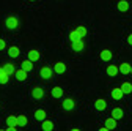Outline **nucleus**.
<instances>
[{"instance_id":"nucleus-22","label":"nucleus","mask_w":132,"mask_h":131,"mask_svg":"<svg viewBox=\"0 0 132 131\" xmlns=\"http://www.w3.org/2000/svg\"><path fill=\"white\" fill-rule=\"evenodd\" d=\"M6 123H8V126H16V125H19L18 117H14V115H10V117L6 119Z\"/></svg>"},{"instance_id":"nucleus-8","label":"nucleus","mask_w":132,"mask_h":131,"mask_svg":"<svg viewBox=\"0 0 132 131\" xmlns=\"http://www.w3.org/2000/svg\"><path fill=\"white\" fill-rule=\"evenodd\" d=\"M123 95H124L123 89H112V98L113 100H121Z\"/></svg>"},{"instance_id":"nucleus-7","label":"nucleus","mask_w":132,"mask_h":131,"mask_svg":"<svg viewBox=\"0 0 132 131\" xmlns=\"http://www.w3.org/2000/svg\"><path fill=\"white\" fill-rule=\"evenodd\" d=\"M74 106H76V101H74V100H71V98H66V100L63 101V109H66V111L74 109Z\"/></svg>"},{"instance_id":"nucleus-5","label":"nucleus","mask_w":132,"mask_h":131,"mask_svg":"<svg viewBox=\"0 0 132 131\" xmlns=\"http://www.w3.org/2000/svg\"><path fill=\"white\" fill-rule=\"evenodd\" d=\"M8 79H10V73L5 70V67H2L0 68V84H6Z\"/></svg>"},{"instance_id":"nucleus-32","label":"nucleus","mask_w":132,"mask_h":131,"mask_svg":"<svg viewBox=\"0 0 132 131\" xmlns=\"http://www.w3.org/2000/svg\"><path fill=\"white\" fill-rule=\"evenodd\" d=\"M31 2H33V0H31Z\"/></svg>"},{"instance_id":"nucleus-27","label":"nucleus","mask_w":132,"mask_h":131,"mask_svg":"<svg viewBox=\"0 0 132 131\" xmlns=\"http://www.w3.org/2000/svg\"><path fill=\"white\" fill-rule=\"evenodd\" d=\"M5 70H6L10 74H14V71H16V68H14L13 63H5Z\"/></svg>"},{"instance_id":"nucleus-11","label":"nucleus","mask_w":132,"mask_h":131,"mask_svg":"<svg viewBox=\"0 0 132 131\" xmlns=\"http://www.w3.org/2000/svg\"><path fill=\"white\" fill-rule=\"evenodd\" d=\"M54 70H55V73L63 74V73L66 71V65H64V63H61V62H57V63H55V67H54Z\"/></svg>"},{"instance_id":"nucleus-21","label":"nucleus","mask_w":132,"mask_h":131,"mask_svg":"<svg viewBox=\"0 0 132 131\" xmlns=\"http://www.w3.org/2000/svg\"><path fill=\"white\" fill-rule=\"evenodd\" d=\"M35 119L36 120H46V111H43V109H38L36 112H35Z\"/></svg>"},{"instance_id":"nucleus-20","label":"nucleus","mask_w":132,"mask_h":131,"mask_svg":"<svg viewBox=\"0 0 132 131\" xmlns=\"http://www.w3.org/2000/svg\"><path fill=\"white\" fill-rule=\"evenodd\" d=\"M28 59H30L31 62H36V60L39 59V52L35 51V49H31V51H28Z\"/></svg>"},{"instance_id":"nucleus-2","label":"nucleus","mask_w":132,"mask_h":131,"mask_svg":"<svg viewBox=\"0 0 132 131\" xmlns=\"http://www.w3.org/2000/svg\"><path fill=\"white\" fill-rule=\"evenodd\" d=\"M52 73H54V70H52V68H49V67H43V68H41V71H39L41 77H43V79H46V81L52 77Z\"/></svg>"},{"instance_id":"nucleus-16","label":"nucleus","mask_w":132,"mask_h":131,"mask_svg":"<svg viewBox=\"0 0 132 131\" xmlns=\"http://www.w3.org/2000/svg\"><path fill=\"white\" fill-rule=\"evenodd\" d=\"M21 68H24L25 71H31V70H33V62H31L30 59H28V60H24Z\"/></svg>"},{"instance_id":"nucleus-28","label":"nucleus","mask_w":132,"mask_h":131,"mask_svg":"<svg viewBox=\"0 0 132 131\" xmlns=\"http://www.w3.org/2000/svg\"><path fill=\"white\" fill-rule=\"evenodd\" d=\"M18 122H19V125H21V126H25V125L28 123V120H27V117H25V115H19V117H18Z\"/></svg>"},{"instance_id":"nucleus-18","label":"nucleus","mask_w":132,"mask_h":131,"mask_svg":"<svg viewBox=\"0 0 132 131\" xmlns=\"http://www.w3.org/2000/svg\"><path fill=\"white\" fill-rule=\"evenodd\" d=\"M118 10L120 11H127L129 10V2L127 0H120L118 2Z\"/></svg>"},{"instance_id":"nucleus-1","label":"nucleus","mask_w":132,"mask_h":131,"mask_svg":"<svg viewBox=\"0 0 132 131\" xmlns=\"http://www.w3.org/2000/svg\"><path fill=\"white\" fill-rule=\"evenodd\" d=\"M5 25H6V28L14 30L16 27L19 25V21H18V18H16V16H8L6 21H5Z\"/></svg>"},{"instance_id":"nucleus-19","label":"nucleus","mask_w":132,"mask_h":131,"mask_svg":"<svg viewBox=\"0 0 132 131\" xmlns=\"http://www.w3.org/2000/svg\"><path fill=\"white\" fill-rule=\"evenodd\" d=\"M117 119H113V117H109L107 120H105V126L109 128V129H113V128H117V122H115Z\"/></svg>"},{"instance_id":"nucleus-15","label":"nucleus","mask_w":132,"mask_h":131,"mask_svg":"<svg viewBox=\"0 0 132 131\" xmlns=\"http://www.w3.org/2000/svg\"><path fill=\"white\" fill-rule=\"evenodd\" d=\"M94 107H96L97 111H104V109L107 107V103H105V100H96V103H94Z\"/></svg>"},{"instance_id":"nucleus-25","label":"nucleus","mask_w":132,"mask_h":131,"mask_svg":"<svg viewBox=\"0 0 132 131\" xmlns=\"http://www.w3.org/2000/svg\"><path fill=\"white\" fill-rule=\"evenodd\" d=\"M121 89H123L124 93H130V92H132V84H130V82H123Z\"/></svg>"},{"instance_id":"nucleus-6","label":"nucleus","mask_w":132,"mask_h":131,"mask_svg":"<svg viewBox=\"0 0 132 131\" xmlns=\"http://www.w3.org/2000/svg\"><path fill=\"white\" fill-rule=\"evenodd\" d=\"M27 73L28 71H25L24 68H21V70H16L14 71V76H16V79H18V81H25L27 79Z\"/></svg>"},{"instance_id":"nucleus-12","label":"nucleus","mask_w":132,"mask_h":131,"mask_svg":"<svg viewBox=\"0 0 132 131\" xmlns=\"http://www.w3.org/2000/svg\"><path fill=\"white\" fill-rule=\"evenodd\" d=\"M112 57H113V54H112V51H109V49H104V51L101 52V59H102L104 62L112 60Z\"/></svg>"},{"instance_id":"nucleus-17","label":"nucleus","mask_w":132,"mask_h":131,"mask_svg":"<svg viewBox=\"0 0 132 131\" xmlns=\"http://www.w3.org/2000/svg\"><path fill=\"white\" fill-rule=\"evenodd\" d=\"M41 128H43L44 131H51V129H54V123H52L51 120H43Z\"/></svg>"},{"instance_id":"nucleus-24","label":"nucleus","mask_w":132,"mask_h":131,"mask_svg":"<svg viewBox=\"0 0 132 131\" xmlns=\"http://www.w3.org/2000/svg\"><path fill=\"white\" fill-rule=\"evenodd\" d=\"M77 33L80 35V38H84V37H87V27H84V25H79L77 28Z\"/></svg>"},{"instance_id":"nucleus-10","label":"nucleus","mask_w":132,"mask_h":131,"mask_svg":"<svg viewBox=\"0 0 132 131\" xmlns=\"http://www.w3.org/2000/svg\"><path fill=\"white\" fill-rule=\"evenodd\" d=\"M118 68H120V73H123V74H129V73H130V68H132V65H129V63L124 62V63L120 65Z\"/></svg>"},{"instance_id":"nucleus-3","label":"nucleus","mask_w":132,"mask_h":131,"mask_svg":"<svg viewBox=\"0 0 132 131\" xmlns=\"http://www.w3.org/2000/svg\"><path fill=\"white\" fill-rule=\"evenodd\" d=\"M71 47L74 49L76 52H79V51H82V49L85 47V43H84V40H76V41H71Z\"/></svg>"},{"instance_id":"nucleus-4","label":"nucleus","mask_w":132,"mask_h":131,"mask_svg":"<svg viewBox=\"0 0 132 131\" xmlns=\"http://www.w3.org/2000/svg\"><path fill=\"white\" fill-rule=\"evenodd\" d=\"M31 96L35 98V100H41V98L44 96V90L41 87H33L31 89Z\"/></svg>"},{"instance_id":"nucleus-31","label":"nucleus","mask_w":132,"mask_h":131,"mask_svg":"<svg viewBox=\"0 0 132 131\" xmlns=\"http://www.w3.org/2000/svg\"><path fill=\"white\" fill-rule=\"evenodd\" d=\"M130 73H132V68H130Z\"/></svg>"},{"instance_id":"nucleus-14","label":"nucleus","mask_w":132,"mask_h":131,"mask_svg":"<svg viewBox=\"0 0 132 131\" xmlns=\"http://www.w3.org/2000/svg\"><path fill=\"white\" fill-rule=\"evenodd\" d=\"M118 71H120V68L117 67V65H110V67L107 68V74H109V76H112V77H113V76H117V74H118Z\"/></svg>"},{"instance_id":"nucleus-30","label":"nucleus","mask_w":132,"mask_h":131,"mask_svg":"<svg viewBox=\"0 0 132 131\" xmlns=\"http://www.w3.org/2000/svg\"><path fill=\"white\" fill-rule=\"evenodd\" d=\"M127 43L132 46V35H129V37H127Z\"/></svg>"},{"instance_id":"nucleus-13","label":"nucleus","mask_w":132,"mask_h":131,"mask_svg":"<svg viewBox=\"0 0 132 131\" xmlns=\"http://www.w3.org/2000/svg\"><path fill=\"white\" fill-rule=\"evenodd\" d=\"M19 47L18 46H11L10 49H8V54H10V57H13V59H16V57H19Z\"/></svg>"},{"instance_id":"nucleus-29","label":"nucleus","mask_w":132,"mask_h":131,"mask_svg":"<svg viewBox=\"0 0 132 131\" xmlns=\"http://www.w3.org/2000/svg\"><path fill=\"white\" fill-rule=\"evenodd\" d=\"M5 47H6V43H5V40H0V51H3Z\"/></svg>"},{"instance_id":"nucleus-9","label":"nucleus","mask_w":132,"mask_h":131,"mask_svg":"<svg viewBox=\"0 0 132 131\" xmlns=\"http://www.w3.org/2000/svg\"><path fill=\"white\" fill-rule=\"evenodd\" d=\"M123 115H124V112H123V109L121 107H115V109H112V117L113 119H123Z\"/></svg>"},{"instance_id":"nucleus-23","label":"nucleus","mask_w":132,"mask_h":131,"mask_svg":"<svg viewBox=\"0 0 132 131\" xmlns=\"http://www.w3.org/2000/svg\"><path fill=\"white\" fill-rule=\"evenodd\" d=\"M61 95H63L61 87H54V89H52V96H54V98H61Z\"/></svg>"},{"instance_id":"nucleus-26","label":"nucleus","mask_w":132,"mask_h":131,"mask_svg":"<svg viewBox=\"0 0 132 131\" xmlns=\"http://www.w3.org/2000/svg\"><path fill=\"white\" fill-rule=\"evenodd\" d=\"M69 40H71V41L80 40V35L77 33V30H71V32H69Z\"/></svg>"}]
</instances>
